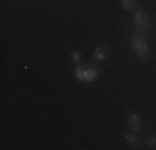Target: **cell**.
I'll list each match as a JSON object with an SVG mask.
<instances>
[{
	"mask_svg": "<svg viewBox=\"0 0 156 150\" xmlns=\"http://www.w3.org/2000/svg\"><path fill=\"white\" fill-rule=\"evenodd\" d=\"M131 47L140 58L146 60L150 57V48H148V43L144 40V35H143V30L141 28H136L135 33L131 35Z\"/></svg>",
	"mask_w": 156,
	"mask_h": 150,
	"instance_id": "1",
	"label": "cell"
},
{
	"mask_svg": "<svg viewBox=\"0 0 156 150\" xmlns=\"http://www.w3.org/2000/svg\"><path fill=\"white\" fill-rule=\"evenodd\" d=\"M75 75L81 82H91L98 77V69L96 67H76Z\"/></svg>",
	"mask_w": 156,
	"mask_h": 150,
	"instance_id": "2",
	"label": "cell"
},
{
	"mask_svg": "<svg viewBox=\"0 0 156 150\" xmlns=\"http://www.w3.org/2000/svg\"><path fill=\"white\" fill-rule=\"evenodd\" d=\"M133 22H135V25L141 30H146V32L150 30V15L146 12H143V10L135 13V20Z\"/></svg>",
	"mask_w": 156,
	"mask_h": 150,
	"instance_id": "3",
	"label": "cell"
},
{
	"mask_svg": "<svg viewBox=\"0 0 156 150\" xmlns=\"http://www.w3.org/2000/svg\"><path fill=\"white\" fill-rule=\"evenodd\" d=\"M140 125H141V117H140V114L131 112V114L128 115V127H129V130H133V132H138V130H140Z\"/></svg>",
	"mask_w": 156,
	"mask_h": 150,
	"instance_id": "4",
	"label": "cell"
},
{
	"mask_svg": "<svg viewBox=\"0 0 156 150\" xmlns=\"http://www.w3.org/2000/svg\"><path fill=\"white\" fill-rule=\"evenodd\" d=\"M95 58L96 60H105L108 57V47L106 45H98V47L95 48Z\"/></svg>",
	"mask_w": 156,
	"mask_h": 150,
	"instance_id": "5",
	"label": "cell"
},
{
	"mask_svg": "<svg viewBox=\"0 0 156 150\" xmlns=\"http://www.w3.org/2000/svg\"><path fill=\"white\" fill-rule=\"evenodd\" d=\"M135 5H136L135 0H121V7H123L125 10H128V12L135 10Z\"/></svg>",
	"mask_w": 156,
	"mask_h": 150,
	"instance_id": "6",
	"label": "cell"
},
{
	"mask_svg": "<svg viewBox=\"0 0 156 150\" xmlns=\"http://www.w3.org/2000/svg\"><path fill=\"white\" fill-rule=\"evenodd\" d=\"M126 142H128L129 145H135V147H136V145H140V138L136 137L135 133H128V135H126Z\"/></svg>",
	"mask_w": 156,
	"mask_h": 150,
	"instance_id": "7",
	"label": "cell"
},
{
	"mask_svg": "<svg viewBox=\"0 0 156 150\" xmlns=\"http://www.w3.org/2000/svg\"><path fill=\"white\" fill-rule=\"evenodd\" d=\"M148 145H151V147H156V137H150L148 138Z\"/></svg>",
	"mask_w": 156,
	"mask_h": 150,
	"instance_id": "8",
	"label": "cell"
},
{
	"mask_svg": "<svg viewBox=\"0 0 156 150\" xmlns=\"http://www.w3.org/2000/svg\"><path fill=\"white\" fill-rule=\"evenodd\" d=\"M72 57H73V60H75V62H78V60H80V54H78V52H72Z\"/></svg>",
	"mask_w": 156,
	"mask_h": 150,
	"instance_id": "9",
	"label": "cell"
}]
</instances>
